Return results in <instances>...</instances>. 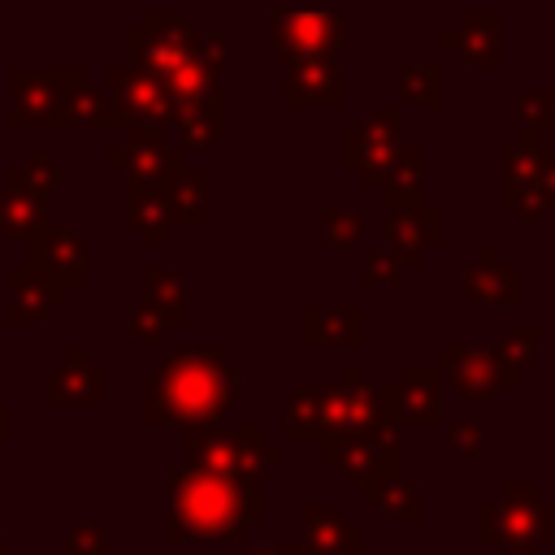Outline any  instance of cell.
I'll list each match as a JSON object with an SVG mask.
<instances>
[{"instance_id":"cb8c5ba5","label":"cell","mask_w":555,"mask_h":555,"mask_svg":"<svg viewBox=\"0 0 555 555\" xmlns=\"http://www.w3.org/2000/svg\"><path fill=\"white\" fill-rule=\"evenodd\" d=\"M360 230H364V221H360L356 212H343V208H330V212H325V243L351 247V243L360 238Z\"/></svg>"},{"instance_id":"83f0119b","label":"cell","mask_w":555,"mask_h":555,"mask_svg":"<svg viewBox=\"0 0 555 555\" xmlns=\"http://www.w3.org/2000/svg\"><path fill=\"white\" fill-rule=\"evenodd\" d=\"M399 278H403V264H399V260H390L386 251H369V256H364V282L390 286V282H399Z\"/></svg>"},{"instance_id":"2e32d148","label":"cell","mask_w":555,"mask_h":555,"mask_svg":"<svg viewBox=\"0 0 555 555\" xmlns=\"http://www.w3.org/2000/svg\"><path fill=\"white\" fill-rule=\"evenodd\" d=\"M39 204H43L39 191H30L26 182L9 178V182L0 186V230L30 238V234L43 225V208H39Z\"/></svg>"},{"instance_id":"5bb4252c","label":"cell","mask_w":555,"mask_h":555,"mask_svg":"<svg viewBox=\"0 0 555 555\" xmlns=\"http://www.w3.org/2000/svg\"><path fill=\"white\" fill-rule=\"evenodd\" d=\"M48 403H104V369L82 356V347L65 351V364L48 377Z\"/></svg>"},{"instance_id":"4dcf8cb0","label":"cell","mask_w":555,"mask_h":555,"mask_svg":"<svg viewBox=\"0 0 555 555\" xmlns=\"http://www.w3.org/2000/svg\"><path fill=\"white\" fill-rule=\"evenodd\" d=\"M4 438H9V408L0 403V442H4Z\"/></svg>"},{"instance_id":"8fae6325","label":"cell","mask_w":555,"mask_h":555,"mask_svg":"<svg viewBox=\"0 0 555 555\" xmlns=\"http://www.w3.org/2000/svg\"><path fill=\"white\" fill-rule=\"evenodd\" d=\"M395 399H399V421H408V425L442 421V369L408 364L399 386H395Z\"/></svg>"},{"instance_id":"44dd1931","label":"cell","mask_w":555,"mask_h":555,"mask_svg":"<svg viewBox=\"0 0 555 555\" xmlns=\"http://www.w3.org/2000/svg\"><path fill=\"white\" fill-rule=\"evenodd\" d=\"M147 304L173 325H182V278L173 269H147Z\"/></svg>"},{"instance_id":"d6986e66","label":"cell","mask_w":555,"mask_h":555,"mask_svg":"<svg viewBox=\"0 0 555 555\" xmlns=\"http://www.w3.org/2000/svg\"><path fill=\"white\" fill-rule=\"evenodd\" d=\"M369 503H377V512H382L386 520H395V525H421V516H425L416 486H412V481H403V477L382 481V486L369 494Z\"/></svg>"},{"instance_id":"4316f807","label":"cell","mask_w":555,"mask_h":555,"mask_svg":"<svg viewBox=\"0 0 555 555\" xmlns=\"http://www.w3.org/2000/svg\"><path fill=\"white\" fill-rule=\"evenodd\" d=\"M447 442L464 455V460H481V451H486V442H481V429L477 425H464V421H455V425H447Z\"/></svg>"},{"instance_id":"836d02e7","label":"cell","mask_w":555,"mask_h":555,"mask_svg":"<svg viewBox=\"0 0 555 555\" xmlns=\"http://www.w3.org/2000/svg\"><path fill=\"white\" fill-rule=\"evenodd\" d=\"M0 555H9V542H4V525H0Z\"/></svg>"},{"instance_id":"7a4b0ae2","label":"cell","mask_w":555,"mask_h":555,"mask_svg":"<svg viewBox=\"0 0 555 555\" xmlns=\"http://www.w3.org/2000/svg\"><path fill=\"white\" fill-rule=\"evenodd\" d=\"M243 399L238 373L217 347H186L156 364L143 382V416L178 421V425H208L221 421L225 408Z\"/></svg>"},{"instance_id":"f1b7e54d","label":"cell","mask_w":555,"mask_h":555,"mask_svg":"<svg viewBox=\"0 0 555 555\" xmlns=\"http://www.w3.org/2000/svg\"><path fill=\"white\" fill-rule=\"evenodd\" d=\"M525 108H529V117H538V121L555 126V91H538V95H525Z\"/></svg>"},{"instance_id":"d6a6232c","label":"cell","mask_w":555,"mask_h":555,"mask_svg":"<svg viewBox=\"0 0 555 555\" xmlns=\"http://www.w3.org/2000/svg\"><path fill=\"white\" fill-rule=\"evenodd\" d=\"M546 542H555V507L546 512Z\"/></svg>"},{"instance_id":"6da1fadb","label":"cell","mask_w":555,"mask_h":555,"mask_svg":"<svg viewBox=\"0 0 555 555\" xmlns=\"http://www.w3.org/2000/svg\"><path fill=\"white\" fill-rule=\"evenodd\" d=\"M165 538L169 542H243L247 525L264 516L260 473H212L182 464L165 481Z\"/></svg>"},{"instance_id":"ba28073f","label":"cell","mask_w":555,"mask_h":555,"mask_svg":"<svg viewBox=\"0 0 555 555\" xmlns=\"http://www.w3.org/2000/svg\"><path fill=\"white\" fill-rule=\"evenodd\" d=\"M304 555H364V529L343 512L325 503L304 507Z\"/></svg>"},{"instance_id":"e0dca14e","label":"cell","mask_w":555,"mask_h":555,"mask_svg":"<svg viewBox=\"0 0 555 555\" xmlns=\"http://www.w3.org/2000/svg\"><path fill=\"white\" fill-rule=\"evenodd\" d=\"M364 330L360 308L343 304V308H304V343L321 347V343H356Z\"/></svg>"},{"instance_id":"5b68a950","label":"cell","mask_w":555,"mask_h":555,"mask_svg":"<svg viewBox=\"0 0 555 555\" xmlns=\"http://www.w3.org/2000/svg\"><path fill=\"white\" fill-rule=\"evenodd\" d=\"M546 512L551 503H542L538 481H507L477 512V538L490 546H538L546 542Z\"/></svg>"},{"instance_id":"d4e9b609","label":"cell","mask_w":555,"mask_h":555,"mask_svg":"<svg viewBox=\"0 0 555 555\" xmlns=\"http://www.w3.org/2000/svg\"><path fill=\"white\" fill-rule=\"evenodd\" d=\"M65 555H108V546H104V525H100V520L74 525V533H69V542H65Z\"/></svg>"},{"instance_id":"7c38bea8","label":"cell","mask_w":555,"mask_h":555,"mask_svg":"<svg viewBox=\"0 0 555 555\" xmlns=\"http://www.w3.org/2000/svg\"><path fill=\"white\" fill-rule=\"evenodd\" d=\"M286 104H343V82L330 56H291V78H286Z\"/></svg>"},{"instance_id":"ffe728a7","label":"cell","mask_w":555,"mask_h":555,"mask_svg":"<svg viewBox=\"0 0 555 555\" xmlns=\"http://www.w3.org/2000/svg\"><path fill=\"white\" fill-rule=\"evenodd\" d=\"M538 330H529V325H516V330H507L494 347H490V356H494V364H499V373H503V382L512 386L520 373H525V364L533 360V351H538Z\"/></svg>"},{"instance_id":"9a60e30c","label":"cell","mask_w":555,"mask_h":555,"mask_svg":"<svg viewBox=\"0 0 555 555\" xmlns=\"http://www.w3.org/2000/svg\"><path fill=\"white\" fill-rule=\"evenodd\" d=\"M126 221H130L152 247H160V243H165V230H169V221H173V208H169L165 191H156L152 182H130V186H126Z\"/></svg>"},{"instance_id":"484cf974","label":"cell","mask_w":555,"mask_h":555,"mask_svg":"<svg viewBox=\"0 0 555 555\" xmlns=\"http://www.w3.org/2000/svg\"><path fill=\"white\" fill-rule=\"evenodd\" d=\"M403 95L412 104H425V108H438V74L434 69H412L403 78Z\"/></svg>"},{"instance_id":"4fadbf2b","label":"cell","mask_w":555,"mask_h":555,"mask_svg":"<svg viewBox=\"0 0 555 555\" xmlns=\"http://www.w3.org/2000/svg\"><path fill=\"white\" fill-rule=\"evenodd\" d=\"M386 243L395 256H403L408 264H416L429 247H438V212L425 204H408V208H390L386 217Z\"/></svg>"},{"instance_id":"7402d4cb","label":"cell","mask_w":555,"mask_h":555,"mask_svg":"<svg viewBox=\"0 0 555 555\" xmlns=\"http://www.w3.org/2000/svg\"><path fill=\"white\" fill-rule=\"evenodd\" d=\"M165 334H169V321L152 304H139L126 312V338L130 343H165Z\"/></svg>"},{"instance_id":"1f68e13d","label":"cell","mask_w":555,"mask_h":555,"mask_svg":"<svg viewBox=\"0 0 555 555\" xmlns=\"http://www.w3.org/2000/svg\"><path fill=\"white\" fill-rule=\"evenodd\" d=\"M503 555H538V546H503Z\"/></svg>"},{"instance_id":"52a82bcc","label":"cell","mask_w":555,"mask_h":555,"mask_svg":"<svg viewBox=\"0 0 555 555\" xmlns=\"http://www.w3.org/2000/svg\"><path fill=\"white\" fill-rule=\"evenodd\" d=\"M69 295V286L48 273L43 264H26V269H9V321L13 325H26V321H39L48 317L52 308H61Z\"/></svg>"},{"instance_id":"8992f818","label":"cell","mask_w":555,"mask_h":555,"mask_svg":"<svg viewBox=\"0 0 555 555\" xmlns=\"http://www.w3.org/2000/svg\"><path fill=\"white\" fill-rule=\"evenodd\" d=\"M343 22L334 13H273L269 43L286 56H330L343 48Z\"/></svg>"},{"instance_id":"3957f363","label":"cell","mask_w":555,"mask_h":555,"mask_svg":"<svg viewBox=\"0 0 555 555\" xmlns=\"http://www.w3.org/2000/svg\"><path fill=\"white\" fill-rule=\"evenodd\" d=\"M321 455L325 464L343 468V481L364 490V499L399 477L403 468V442H399V425H382V429H360V434H338V438H325L321 442Z\"/></svg>"},{"instance_id":"30bf717a","label":"cell","mask_w":555,"mask_h":555,"mask_svg":"<svg viewBox=\"0 0 555 555\" xmlns=\"http://www.w3.org/2000/svg\"><path fill=\"white\" fill-rule=\"evenodd\" d=\"M30 260L43 264L48 273H56L65 286H78L87 278V247L65 225H39L30 234Z\"/></svg>"},{"instance_id":"ac0fdd59","label":"cell","mask_w":555,"mask_h":555,"mask_svg":"<svg viewBox=\"0 0 555 555\" xmlns=\"http://www.w3.org/2000/svg\"><path fill=\"white\" fill-rule=\"evenodd\" d=\"M460 291L468 299H477V304H520V282H516V269L512 264H494L490 273L486 269H473V273H464Z\"/></svg>"},{"instance_id":"f546056e","label":"cell","mask_w":555,"mask_h":555,"mask_svg":"<svg viewBox=\"0 0 555 555\" xmlns=\"http://www.w3.org/2000/svg\"><path fill=\"white\" fill-rule=\"evenodd\" d=\"M247 555H304V542H282V546H264V551H247Z\"/></svg>"},{"instance_id":"277c9868","label":"cell","mask_w":555,"mask_h":555,"mask_svg":"<svg viewBox=\"0 0 555 555\" xmlns=\"http://www.w3.org/2000/svg\"><path fill=\"white\" fill-rule=\"evenodd\" d=\"M282 447L264 442L260 425H243V429H225L217 421L208 425H186V464L195 468H212V473H264L260 464H278Z\"/></svg>"},{"instance_id":"9c48e42d","label":"cell","mask_w":555,"mask_h":555,"mask_svg":"<svg viewBox=\"0 0 555 555\" xmlns=\"http://www.w3.org/2000/svg\"><path fill=\"white\" fill-rule=\"evenodd\" d=\"M442 373L464 395V403H490L499 395V386H507L490 351H468V347H455V343L442 347Z\"/></svg>"},{"instance_id":"603a6c76","label":"cell","mask_w":555,"mask_h":555,"mask_svg":"<svg viewBox=\"0 0 555 555\" xmlns=\"http://www.w3.org/2000/svg\"><path fill=\"white\" fill-rule=\"evenodd\" d=\"M217 113H199V104H191L186 113H182V143H191V147H208L212 139H217Z\"/></svg>"}]
</instances>
